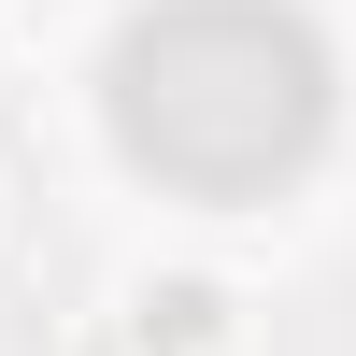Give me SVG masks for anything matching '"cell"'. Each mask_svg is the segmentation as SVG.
<instances>
[{"mask_svg": "<svg viewBox=\"0 0 356 356\" xmlns=\"http://www.w3.org/2000/svg\"><path fill=\"white\" fill-rule=\"evenodd\" d=\"M100 314H114L143 356H243V285H228V271H200V257H143V271L114 285Z\"/></svg>", "mask_w": 356, "mask_h": 356, "instance_id": "obj_1", "label": "cell"}, {"mask_svg": "<svg viewBox=\"0 0 356 356\" xmlns=\"http://www.w3.org/2000/svg\"><path fill=\"white\" fill-rule=\"evenodd\" d=\"M72 356H143V342L114 328V314H86V328H72Z\"/></svg>", "mask_w": 356, "mask_h": 356, "instance_id": "obj_2", "label": "cell"}]
</instances>
